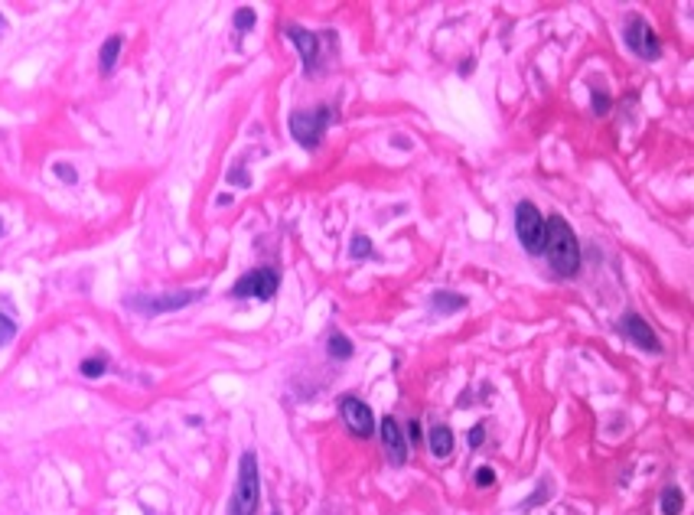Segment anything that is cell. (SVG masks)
Segmentation results:
<instances>
[{
  "label": "cell",
  "mask_w": 694,
  "mask_h": 515,
  "mask_svg": "<svg viewBox=\"0 0 694 515\" xmlns=\"http://www.w3.org/2000/svg\"><path fill=\"white\" fill-rule=\"evenodd\" d=\"M326 127H330V108H316V111H294L290 115V134L294 141L307 151H316L326 137Z\"/></svg>",
  "instance_id": "cell-3"
},
{
  "label": "cell",
  "mask_w": 694,
  "mask_h": 515,
  "mask_svg": "<svg viewBox=\"0 0 694 515\" xmlns=\"http://www.w3.org/2000/svg\"><path fill=\"white\" fill-rule=\"evenodd\" d=\"M430 307H434L437 313H456L466 307V297H463V293H454V291H437L434 297H430Z\"/></svg>",
  "instance_id": "cell-13"
},
{
  "label": "cell",
  "mask_w": 694,
  "mask_h": 515,
  "mask_svg": "<svg viewBox=\"0 0 694 515\" xmlns=\"http://www.w3.org/2000/svg\"><path fill=\"white\" fill-rule=\"evenodd\" d=\"M277 287H281V274H277L274 267H255L248 274H241L231 287V297H258V300H267V297H274Z\"/></svg>",
  "instance_id": "cell-5"
},
{
  "label": "cell",
  "mask_w": 694,
  "mask_h": 515,
  "mask_svg": "<svg viewBox=\"0 0 694 515\" xmlns=\"http://www.w3.org/2000/svg\"><path fill=\"white\" fill-rule=\"evenodd\" d=\"M515 231H518V241H522V248L525 251L538 255V251L544 248V219H541V212H538L532 203H518Z\"/></svg>",
  "instance_id": "cell-6"
},
{
  "label": "cell",
  "mask_w": 694,
  "mask_h": 515,
  "mask_svg": "<svg viewBox=\"0 0 694 515\" xmlns=\"http://www.w3.org/2000/svg\"><path fill=\"white\" fill-rule=\"evenodd\" d=\"M382 447L392 466H404L408 463V440H404V431H401V424L394 418L382 421Z\"/></svg>",
  "instance_id": "cell-10"
},
{
  "label": "cell",
  "mask_w": 694,
  "mask_h": 515,
  "mask_svg": "<svg viewBox=\"0 0 694 515\" xmlns=\"http://www.w3.org/2000/svg\"><path fill=\"white\" fill-rule=\"evenodd\" d=\"M428 444H430V453H434L437 460H446V457L454 453V431L446 424H437L434 431H430Z\"/></svg>",
  "instance_id": "cell-12"
},
{
  "label": "cell",
  "mask_w": 694,
  "mask_h": 515,
  "mask_svg": "<svg viewBox=\"0 0 694 515\" xmlns=\"http://www.w3.org/2000/svg\"><path fill=\"white\" fill-rule=\"evenodd\" d=\"M408 431H411V444H420V421H411Z\"/></svg>",
  "instance_id": "cell-27"
},
{
  "label": "cell",
  "mask_w": 694,
  "mask_h": 515,
  "mask_svg": "<svg viewBox=\"0 0 694 515\" xmlns=\"http://www.w3.org/2000/svg\"><path fill=\"white\" fill-rule=\"evenodd\" d=\"M258 502H261V483H258V457L255 453H245L238 466V483H235V492H231V506L229 515H258Z\"/></svg>",
  "instance_id": "cell-2"
},
{
  "label": "cell",
  "mask_w": 694,
  "mask_h": 515,
  "mask_svg": "<svg viewBox=\"0 0 694 515\" xmlns=\"http://www.w3.org/2000/svg\"><path fill=\"white\" fill-rule=\"evenodd\" d=\"M544 255L548 265L558 277H574L580 271V245L577 235L570 231V225L561 215H551V222H544Z\"/></svg>",
  "instance_id": "cell-1"
},
{
  "label": "cell",
  "mask_w": 694,
  "mask_h": 515,
  "mask_svg": "<svg viewBox=\"0 0 694 515\" xmlns=\"http://www.w3.org/2000/svg\"><path fill=\"white\" fill-rule=\"evenodd\" d=\"M626 46H629L639 59H659L662 56L659 36H655V30H652L642 17H632L629 23H626Z\"/></svg>",
  "instance_id": "cell-7"
},
{
  "label": "cell",
  "mask_w": 694,
  "mask_h": 515,
  "mask_svg": "<svg viewBox=\"0 0 694 515\" xmlns=\"http://www.w3.org/2000/svg\"><path fill=\"white\" fill-rule=\"evenodd\" d=\"M121 46H124V39H121V36H111V39H105V46H101V56H98L101 75H108V72L117 65V53H121Z\"/></svg>",
  "instance_id": "cell-14"
},
{
  "label": "cell",
  "mask_w": 694,
  "mask_h": 515,
  "mask_svg": "<svg viewBox=\"0 0 694 515\" xmlns=\"http://www.w3.org/2000/svg\"><path fill=\"white\" fill-rule=\"evenodd\" d=\"M13 336H17V323L10 320V317H4V313H0V346H7V343H10Z\"/></svg>",
  "instance_id": "cell-20"
},
{
  "label": "cell",
  "mask_w": 694,
  "mask_h": 515,
  "mask_svg": "<svg viewBox=\"0 0 694 515\" xmlns=\"http://www.w3.org/2000/svg\"><path fill=\"white\" fill-rule=\"evenodd\" d=\"M659 509H662V515H681V509H685V496H681V489L668 486L665 492H662Z\"/></svg>",
  "instance_id": "cell-16"
},
{
  "label": "cell",
  "mask_w": 694,
  "mask_h": 515,
  "mask_svg": "<svg viewBox=\"0 0 694 515\" xmlns=\"http://www.w3.org/2000/svg\"><path fill=\"white\" fill-rule=\"evenodd\" d=\"M492 483H496V473H492L489 466H482V470H476V486H482V489H486V486H492Z\"/></svg>",
  "instance_id": "cell-24"
},
{
  "label": "cell",
  "mask_w": 694,
  "mask_h": 515,
  "mask_svg": "<svg viewBox=\"0 0 694 515\" xmlns=\"http://www.w3.org/2000/svg\"><path fill=\"white\" fill-rule=\"evenodd\" d=\"M229 183H235V186H248L251 179L245 177V173H241V170H231V173H229Z\"/></svg>",
  "instance_id": "cell-26"
},
{
  "label": "cell",
  "mask_w": 694,
  "mask_h": 515,
  "mask_svg": "<svg viewBox=\"0 0 694 515\" xmlns=\"http://www.w3.org/2000/svg\"><path fill=\"white\" fill-rule=\"evenodd\" d=\"M548 496H551V483H541V486L534 489V496L522 502V509H534V506H538V502H544V499H548Z\"/></svg>",
  "instance_id": "cell-21"
},
{
  "label": "cell",
  "mask_w": 694,
  "mask_h": 515,
  "mask_svg": "<svg viewBox=\"0 0 694 515\" xmlns=\"http://www.w3.org/2000/svg\"><path fill=\"white\" fill-rule=\"evenodd\" d=\"M610 108H613L610 95H606V91H593V115H606Z\"/></svg>",
  "instance_id": "cell-22"
},
{
  "label": "cell",
  "mask_w": 694,
  "mask_h": 515,
  "mask_svg": "<svg viewBox=\"0 0 694 515\" xmlns=\"http://www.w3.org/2000/svg\"><path fill=\"white\" fill-rule=\"evenodd\" d=\"M339 414H342V421H346L349 431H352L356 437H372L375 414H372V408H368L362 398H356V395L339 398Z\"/></svg>",
  "instance_id": "cell-8"
},
{
  "label": "cell",
  "mask_w": 694,
  "mask_h": 515,
  "mask_svg": "<svg viewBox=\"0 0 694 515\" xmlns=\"http://www.w3.org/2000/svg\"><path fill=\"white\" fill-rule=\"evenodd\" d=\"M284 33L290 36L297 43V49H300L303 72H307V75H316V69H320V63H323V36L310 33V30H303V27H284Z\"/></svg>",
  "instance_id": "cell-9"
},
{
  "label": "cell",
  "mask_w": 694,
  "mask_h": 515,
  "mask_svg": "<svg viewBox=\"0 0 694 515\" xmlns=\"http://www.w3.org/2000/svg\"><path fill=\"white\" fill-rule=\"evenodd\" d=\"M375 255V245L368 235H352V245H349V258H356V261H365V258H372Z\"/></svg>",
  "instance_id": "cell-17"
},
{
  "label": "cell",
  "mask_w": 694,
  "mask_h": 515,
  "mask_svg": "<svg viewBox=\"0 0 694 515\" xmlns=\"http://www.w3.org/2000/svg\"><path fill=\"white\" fill-rule=\"evenodd\" d=\"M203 300V291H173V293H143V297H131L127 307H134L137 313H173V310H183L189 303Z\"/></svg>",
  "instance_id": "cell-4"
},
{
  "label": "cell",
  "mask_w": 694,
  "mask_h": 515,
  "mask_svg": "<svg viewBox=\"0 0 694 515\" xmlns=\"http://www.w3.org/2000/svg\"><path fill=\"white\" fill-rule=\"evenodd\" d=\"M482 437H486V427H482V424H476V427H473V431H470V440H466V444H470L473 450H476V447H482Z\"/></svg>",
  "instance_id": "cell-25"
},
{
  "label": "cell",
  "mask_w": 694,
  "mask_h": 515,
  "mask_svg": "<svg viewBox=\"0 0 694 515\" xmlns=\"http://www.w3.org/2000/svg\"><path fill=\"white\" fill-rule=\"evenodd\" d=\"M0 231H4V225H0Z\"/></svg>",
  "instance_id": "cell-28"
},
{
  "label": "cell",
  "mask_w": 694,
  "mask_h": 515,
  "mask_svg": "<svg viewBox=\"0 0 694 515\" xmlns=\"http://www.w3.org/2000/svg\"><path fill=\"white\" fill-rule=\"evenodd\" d=\"M53 173H56V177H63V183H75V179H79L75 167H69V163H56Z\"/></svg>",
  "instance_id": "cell-23"
},
{
  "label": "cell",
  "mask_w": 694,
  "mask_h": 515,
  "mask_svg": "<svg viewBox=\"0 0 694 515\" xmlns=\"http://www.w3.org/2000/svg\"><path fill=\"white\" fill-rule=\"evenodd\" d=\"M251 27H255V10L251 7L235 10V30H238V33H248Z\"/></svg>",
  "instance_id": "cell-19"
},
{
  "label": "cell",
  "mask_w": 694,
  "mask_h": 515,
  "mask_svg": "<svg viewBox=\"0 0 694 515\" xmlns=\"http://www.w3.org/2000/svg\"><path fill=\"white\" fill-rule=\"evenodd\" d=\"M619 329L626 333V339H629V343H636V346L645 349V352H662L659 336L652 333V326L642 320L639 313H626L623 323H619Z\"/></svg>",
  "instance_id": "cell-11"
},
{
  "label": "cell",
  "mask_w": 694,
  "mask_h": 515,
  "mask_svg": "<svg viewBox=\"0 0 694 515\" xmlns=\"http://www.w3.org/2000/svg\"><path fill=\"white\" fill-rule=\"evenodd\" d=\"M79 372L85 375V379H101V375L108 372V362L105 359H85V362L79 365Z\"/></svg>",
  "instance_id": "cell-18"
},
{
  "label": "cell",
  "mask_w": 694,
  "mask_h": 515,
  "mask_svg": "<svg viewBox=\"0 0 694 515\" xmlns=\"http://www.w3.org/2000/svg\"><path fill=\"white\" fill-rule=\"evenodd\" d=\"M0 23H4V20H0Z\"/></svg>",
  "instance_id": "cell-29"
},
{
  "label": "cell",
  "mask_w": 694,
  "mask_h": 515,
  "mask_svg": "<svg viewBox=\"0 0 694 515\" xmlns=\"http://www.w3.org/2000/svg\"><path fill=\"white\" fill-rule=\"evenodd\" d=\"M326 352H330V359L342 362V359H349V355H352V339L342 336V333H333V336L326 339Z\"/></svg>",
  "instance_id": "cell-15"
}]
</instances>
